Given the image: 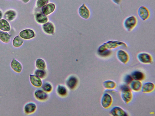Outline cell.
Returning a JSON list of instances; mask_svg holds the SVG:
<instances>
[{
    "mask_svg": "<svg viewBox=\"0 0 155 116\" xmlns=\"http://www.w3.org/2000/svg\"><path fill=\"white\" fill-rule=\"evenodd\" d=\"M121 98L126 104L129 103L133 98V94L130 88L127 85L121 87Z\"/></svg>",
    "mask_w": 155,
    "mask_h": 116,
    "instance_id": "3957f363",
    "label": "cell"
},
{
    "mask_svg": "<svg viewBox=\"0 0 155 116\" xmlns=\"http://www.w3.org/2000/svg\"><path fill=\"white\" fill-rule=\"evenodd\" d=\"M10 65L12 69L15 72L20 73L22 72L23 69L22 64L15 58L12 59Z\"/></svg>",
    "mask_w": 155,
    "mask_h": 116,
    "instance_id": "30bf717a",
    "label": "cell"
},
{
    "mask_svg": "<svg viewBox=\"0 0 155 116\" xmlns=\"http://www.w3.org/2000/svg\"><path fill=\"white\" fill-rule=\"evenodd\" d=\"M3 16V14L2 11L0 10V20L2 19Z\"/></svg>",
    "mask_w": 155,
    "mask_h": 116,
    "instance_id": "d590c367",
    "label": "cell"
},
{
    "mask_svg": "<svg viewBox=\"0 0 155 116\" xmlns=\"http://www.w3.org/2000/svg\"><path fill=\"white\" fill-rule=\"evenodd\" d=\"M30 81L31 84L36 87H40L42 84V81L40 78L35 74L30 75Z\"/></svg>",
    "mask_w": 155,
    "mask_h": 116,
    "instance_id": "9a60e30c",
    "label": "cell"
},
{
    "mask_svg": "<svg viewBox=\"0 0 155 116\" xmlns=\"http://www.w3.org/2000/svg\"><path fill=\"white\" fill-rule=\"evenodd\" d=\"M121 46L125 47H128L127 45L124 42L117 40L107 41L99 46L97 52V53H100L107 50H111Z\"/></svg>",
    "mask_w": 155,
    "mask_h": 116,
    "instance_id": "6da1fadb",
    "label": "cell"
},
{
    "mask_svg": "<svg viewBox=\"0 0 155 116\" xmlns=\"http://www.w3.org/2000/svg\"><path fill=\"white\" fill-rule=\"evenodd\" d=\"M21 1L25 3H27L30 0H21Z\"/></svg>",
    "mask_w": 155,
    "mask_h": 116,
    "instance_id": "e575fe53",
    "label": "cell"
},
{
    "mask_svg": "<svg viewBox=\"0 0 155 116\" xmlns=\"http://www.w3.org/2000/svg\"><path fill=\"white\" fill-rule=\"evenodd\" d=\"M55 7V5L54 3H48L42 7V11L44 14L48 15L52 13L54 11Z\"/></svg>",
    "mask_w": 155,
    "mask_h": 116,
    "instance_id": "7c38bea8",
    "label": "cell"
},
{
    "mask_svg": "<svg viewBox=\"0 0 155 116\" xmlns=\"http://www.w3.org/2000/svg\"><path fill=\"white\" fill-rule=\"evenodd\" d=\"M112 2L115 4L119 5H120L121 2L122 0H111Z\"/></svg>",
    "mask_w": 155,
    "mask_h": 116,
    "instance_id": "836d02e7",
    "label": "cell"
},
{
    "mask_svg": "<svg viewBox=\"0 0 155 116\" xmlns=\"http://www.w3.org/2000/svg\"><path fill=\"white\" fill-rule=\"evenodd\" d=\"M49 1V0H37L36 2L37 6L38 8L42 7L47 4Z\"/></svg>",
    "mask_w": 155,
    "mask_h": 116,
    "instance_id": "4dcf8cb0",
    "label": "cell"
},
{
    "mask_svg": "<svg viewBox=\"0 0 155 116\" xmlns=\"http://www.w3.org/2000/svg\"><path fill=\"white\" fill-rule=\"evenodd\" d=\"M137 13L139 17L143 21L148 20L150 16V12L149 9L143 5L139 7Z\"/></svg>",
    "mask_w": 155,
    "mask_h": 116,
    "instance_id": "277c9868",
    "label": "cell"
},
{
    "mask_svg": "<svg viewBox=\"0 0 155 116\" xmlns=\"http://www.w3.org/2000/svg\"><path fill=\"white\" fill-rule=\"evenodd\" d=\"M98 55L102 57H107L110 56L112 54L111 50H107L103 52L97 53Z\"/></svg>",
    "mask_w": 155,
    "mask_h": 116,
    "instance_id": "f546056e",
    "label": "cell"
},
{
    "mask_svg": "<svg viewBox=\"0 0 155 116\" xmlns=\"http://www.w3.org/2000/svg\"><path fill=\"white\" fill-rule=\"evenodd\" d=\"M0 30L2 31L8 32L11 30V26L8 21L4 19L0 20Z\"/></svg>",
    "mask_w": 155,
    "mask_h": 116,
    "instance_id": "d6986e66",
    "label": "cell"
},
{
    "mask_svg": "<svg viewBox=\"0 0 155 116\" xmlns=\"http://www.w3.org/2000/svg\"><path fill=\"white\" fill-rule=\"evenodd\" d=\"M57 92L58 94L61 96H64L67 93V90L66 88L63 86L58 85L57 89Z\"/></svg>",
    "mask_w": 155,
    "mask_h": 116,
    "instance_id": "83f0119b",
    "label": "cell"
},
{
    "mask_svg": "<svg viewBox=\"0 0 155 116\" xmlns=\"http://www.w3.org/2000/svg\"><path fill=\"white\" fill-rule=\"evenodd\" d=\"M110 114L114 116H127V113L122 108L118 106L113 107L110 111Z\"/></svg>",
    "mask_w": 155,
    "mask_h": 116,
    "instance_id": "8fae6325",
    "label": "cell"
},
{
    "mask_svg": "<svg viewBox=\"0 0 155 116\" xmlns=\"http://www.w3.org/2000/svg\"><path fill=\"white\" fill-rule=\"evenodd\" d=\"M42 88L44 91L47 92H51L52 89V86L49 83L44 84L43 85Z\"/></svg>",
    "mask_w": 155,
    "mask_h": 116,
    "instance_id": "1f68e13d",
    "label": "cell"
},
{
    "mask_svg": "<svg viewBox=\"0 0 155 116\" xmlns=\"http://www.w3.org/2000/svg\"><path fill=\"white\" fill-rule=\"evenodd\" d=\"M104 87L107 89L111 90L114 89L117 86L115 82L111 80H107L103 83Z\"/></svg>",
    "mask_w": 155,
    "mask_h": 116,
    "instance_id": "603a6c76",
    "label": "cell"
},
{
    "mask_svg": "<svg viewBox=\"0 0 155 116\" xmlns=\"http://www.w3.org/2000/svg\"><path fill=\"white\" fill-rule=\"evenodd\" d=\"M24 41L19 36H16L13 39L12 41V45L15 48H18L21 47L23 44Z\"/></svg>",
    "mask_w": 155,
    "mask_h": 116,
    "instance_id": "d4e9b609",
    "label": "cell"
},
{
    "mask_svg": "<svg viewBox=\"0 0 155 116\" xmlns=\"http://www.w3.org/2000/svg\"><path fill=\"white\" fill-rule=\"evenodd\" d=\"M138 22V19L136 16L130 15L124 19L123 22V27L127 32H131L137 27Z\"/></svg>",
    "mask_w": 155,
    "mask_h": 116,
    "instance_id": "7a4b0ae2",
    "label": "cell"
},
{
    "mask_svg": "<svg viewBox=\"0 0 155 116\" xmlns=\"http://www.w3.org/2000/svg\"><path fill=\"white\" fill-rule=\"evenodd\" d=\"M16 11L13 10H9L6 11L4 13V17L5 19L9 21H12L16 18Z\"/></svg>",
    "mask_w": 155,
    "mask_h": 116,
    "instance_id": "2e32d148",
    "label": "cell"
},
{
    "mask_svg": "<svg viewBox=\"0 0 155 116\" xmlns=\"http://www.w3.org/2000/svg\"><path fill=\"white\" fill-rule=\"evenodd\" d=\"M35 65L37 68L40 69H44L46 66L45 61L41 58H38L36 60Z\"/></svg>",
    "mask_w": 155,
    "mask_h": 116,
    "instance_id": "4316f807",
    "label": "cell"
},
{
    "mask_svg": "<svg viewBox=\"0 0 155 116\" xmlns=\"http://www.w3.org/2000/svg\"><path fill=\"white\" fill-rule=\"evenodd\" d=\"M19 36L22 39L29 40L34 37L35 34L32 30L27 29L21 31L19 33Z\"/></svg>",
    "mask_w": 155,
    "mask_h": 116,
    "instance_id": "9c48e42d",
    "label": "cell"
},
{
    "mask_svg": "<svg viewBox=\"0 0 155 116\" xmlns=\"http://www.w3.org/2000/svg\"><path fill=\"white\" fill-rule=\"evenodd\" d=\"M134 80L130 75H127L124 79V82L127 85H130Z\"/></svg>",
    "mask_w": 155,
    "mask_h": 116,
    "instance_id": "d6a6232c",
    "label": "cell"
},
{
    "mask_svg": "<svg viewBox=\"0 0 155 116\" xmlns=\"http://www.w3.org/2000/svg\"><path fill=\"white\" fill-rule=\"evenodd\" d=\"M131 76L134 80L141 81L143 80L145 78V74L140 71H135L132 72Z\"/></svg>",
    "mask_w": 155,
    "mask_h": 116,
    "instance_id": "44dd1931",
    "label": "cell"
},
{
    "mask_svg": "<svg viewBox=\"0 0 155 116\" xmlns=\"http://www.w3.org/2000/svg\"><path fill=\"white\" fill-rule=\"evenodd\" d=\"M116 57L119 61L124 64H127L130 59V56L128 53L122 49L119 50L117 51Z\"/></svg>",
    "mask_w": 155,
    "mask_h": 116,
    "instance_id": "8992f818",
    "label": "cell"
},
{
    "mask_svg": "<svg viewBox=\"0 0 155 116\" xmlns=\"http://www.w3.org/2000/svg\"><path fill=\"white\" fill-rule=\"evenodd\" d=\"M113 101V98L111 95L107 93H105L101 98V104L103 108L107 109L112 105Z\"/></svg>",
    "mask_w": 155,
    "mask_h": 116,
    "instance_id": "52a82bcc",
    "label": "cell"
},
{
    "mask_svg": "<svg viewBox=\"0 0 155 116\" xmlns=\"http://www.w3.org/2000/svg\"><path fill=\"white\" fill-rule=\"evenodd\" d=\"M42 29L46 33L49 34H53L54 32V28L53 24L51 22H46L42 26Z\"/></svg>",
    "mask_w": 155,
    "mask_h": 116,
    "instance_id": "e0dca14e",
    "label": "cell"
},
{
    "mask_svg": "<svg viewBox=\"0 0 155 116\" xmlns=\"http://www.w3.org/2000/svg\"><path fill=\"white\" fill-rule=\"evenodd\" d=\"M36 106L34 103L28 102L25 105L23 108L24 113L27 114H32L36 110Z\"/></svg>",
    "mask_w": 155,
    "mask_h": 116,
    "instance_id": "4fadbf2b",
    "label": "cell"
},
{
    "mask_svg": "<svg viewBox=\"0 0 155 116\" xmlns=\"http://www.w3.org/2000/svg\"><path fill=\"white\" fill-rule=\"evenodd\" d=\"M131 89L135 92H138L141 90L142 84L141 81L133 80L130 84Z\"/></svg>",
    "mask_w": 155,
    "mask_h": 116,
    "instance_id": "ac0fdd59",
    "label": "cell"
},
{
    "mask_svg": "<svg viewBox=\"0 0 155 116\" xmlns=\"http://www.w3.org/2000/svg\"><path fill=\"white\" fill-rule=\"evenodd\" d=\"M46 71L44 69H38L35 72V74L40 78H43L45 76Z\"/></svg>",
    "mask_w": 155,
    "mask_h": 116,
    "instance_id": "f1b7e54d",
    "label": "cell"
},
{
    "mask_svg": "<svg viewBox=\"0 0 155 116\" xmlns=\"http://www.w3.org/2000/svg\"><path fill=\"white\" fill-rule=\"evenodd\" d=\"M11 36L7 32L0 31V40L2 42L7 44L11 40Z\"/></svg>",
    "mask_w": 155,
    "mask_h": 116,
    "instance_id": "7402d4cb",
    "label": "cell"
},
{
    "mask_svg": "<svg viewBox=\"0 0 155 116\" xmlns=\"http://www.w3.org/2000/svg\"><path fill=\"white\" fill-rule=\"evenodd\" d=\"M35 19L37 22L39 24H45L48 20V18L44 14H38L35 15Z\"/></svg>",
    "mask_w": 155,
    "mask_h": 116,
    "instance_id": "484cf974",
    "label": "cell"
},
{
    "mask_svg": "<svg viewBox=\"0 0 155 116\" xmlns=\"http://www.w3.org/2000/svg\"><path fill=\"white\" fill-rule=\"evenodd\" d=\"M77 82V78L74 76H71L67 80L66 84L69 88L73 89L76 87Z\"/></svg>",
    "mask_w": 155,
    "mask_h": 116,
    "instance_id": "cb8c5ba5",
    "label": "cell"
},
{
    "mask_svg": "<svg viewBox=\"0 0 155 116\" xmlns=\"http://www.w3.org/2000/svg\"><path fill=\"white\" fill-rule=\"evenodd\" d=\"M78 11L79 15L82 18L87 19L90 17V11L85 4H83L79 7Z\"/></svg>",
    "mask_w": 155,
    "mask_h": 116,
    "instance_id": "ba28073f",
    "label": "cell"
},
{
    "mask_svg": "<svg viewBox=\"0 0 155 116\" xmlns=\"http://www.w3.org/2000/svg\"><path fill=\"white\" fill-rule=\"evenodd\" d=\"M137 58L140 62L143 64H151L153 62L152 56L150 53L146 52L139 53L137 55Z\"/></svg>",
    "mask_w": 155,
    "mask_h": 116,
    "instance_id": "5b68a950",
    "label": "cell"
},
{
    "mask_svg": "<svg viewBox=\"0 0 155 116\" xmlns=\"http://www.w3.org/2000/svg\"><path fill=\"white\" fill-rule=\"evenodd\" d=\"M34 95L36 99L41 101L46 100L48 96L47 94L41 90H36L35 92Z\"/></svg>",
    "mask_w": 155,
    "mask_h": 116,
    "instance_id": "ffe728a7",
    "label": "cell"
},
{
    "mask_svg": "<svg viewBox=\"0 0 155 116\" xmlns=\"http://www.w3.org/2000/svg\"><path fill=\"white\" fill-rule=\"evenodd\" d=\"M154 89V84L152 82H148L142 85L141 90L143 93H149L153 92Z\"/></svg>",
    "mask_w": 155,
    "mask_h": 116,
    "instance_id": "5bb4252c",
    "label": "cell"
}]
</instances>
